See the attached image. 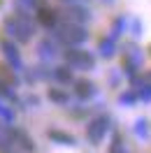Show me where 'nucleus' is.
Here are the masks:
<instances>
[{"label": "nucleus", "instance_id": "3", "mask_svg": "<svg viewBox=\"0 0 151 153\" xmlns=\"http://www.w3.org/2000/svg\"><path fill=\"white\" fill-rule=\"evenodd\" d=\"M88 39V30L84 26H75V23H65L61 30V42L65 47H79Z\"/></svg>", "mask_w": 151, "mask_h": 153}, {"label": "nucleus", "instance_id": "7", "mask_svg": "<svg viewBox=\"0 0 151 153\" xmlns=\"http://www.w3.org/2000/svg\"><path fill=\"white\" fill-rule=\"evenodd\" d=\"M37 19H40L42 26L54 28L58 23V14H56V10H51V7H37Z\"/></svg>", "mask_w": 151, "mask_h": 153}, {"label": "nucleus", "instance_id": "4", "mask_svg": "<svg viewBox=\"0 0 151 153\" xmlns=\"http://www.w3.org/2000/svg\"><path fill=\"white\" fill-rule=\"evenodd\" d=\"M107 128H109V118H95L93 123L88 125V139L98 144L102 139V134L107 132Z\"/></svg>", "mask_w": 151, "mask_h": 153}, {"label": "nucleus", "instance_id": "5", "mask_svg": "<svg viewBox=\"0 0 151 153\" xmlns=\"http://www.w3.org/2000/svg\"><path fill=\"white\" fill-rule=\"evenodd\" d=\"M88 19H91V14H88V10H84V7H70V10L65 12V23L84 26Z\"/></svg>", "mask_w": 151, "mask_h": 153}, {"label": "nucleus", "instance_id": "13", "mask_svg": "<svg viewBox=\"0 0 151 153\" xmlns=\"http://www.w3.org/2000/svg\"><path fill=\"white\" fill-rule=\"evenodd\" d=\"M54 139H61V144H72V137L70 134H58V132H51Z\"/></svg>", "mask_w": 151, "mask_h": 153}, {"label": "nucleus", "instance_id": "9", "mask_svg": "<svg viewBox=\"0 0 151 153\" xmlns=\"http://www.w3.org/2000/svg\"><path fill=\"white\" fill-rule=\"evenodd\" d=\"M100 53H102L105 58L114 56V37H107L105 42H100Z\"/></svg>", "mask_w": 151, "mask_h": 153}, {"label": "nucleus", "instance_id": "8", "mask_svg": "<svg viewBox=\"0 0 151 153\" xmlns=\"http://www.w3.org/2000/svg\"><path fill=\"white\" fill-rule=\"evenodd\" d=\"M95 93V86L91 81H77V95L79 97H91Z\"/></svg>", "mask_w": 151, "mask_h": 153}, {"label": "nucleus", "instance_id": "6", "mask_svg": "<svg viewBox=\"0 0 151 153\" xmlns=\"http://www.w3.org/2000/svg\"><path fill=\"white\" fill-rule=\"evenodd\" d=\"M2 53H5V58L10 60V67H14V70H21V67H23L21 53L16 51V47H14L12 42H2Z\"/></svg>", "mask_w": 151, "mask_h": 153}, {"label": "nucleus", "instance_id": "11", "mask_svg": "<svg viewBox=\"0 0 151 153\" xmlns=\"http://www.w3.org/2000/svg\"><path fill=\"white\" fill-rule=\"evenodd\" d=\"M16 137L21 139V146H23V149H28V151H33V139H30V137H26L23 132H16Z\"/></svg>", "mask_w": 151, "mask_h": 153}, {"label": "nucleus", "instance_id": "12", "mask_svg": "<svg viewBox=\"0 0 151 153\" xmlns=\"http://www.w3.org/2000/svg\"><path fill=\"white\" fill-rule=\"evenodd\" d=\"M49 97H51V100H56V102H67V95H65V93H58V91H51Z\"/></svg>", "mask_w": 151, "mask_h": 153}, {"label": "nucleus", "instance_id": "10", "mask_svg": "<svg viewBox=\"0 0 151 153\" xmlns=\"http://www.w3.org/2000/svg\"><path fill=\"white\" fill-rule=\"evenodd\" d=\"M56 79L61 81V84H65V81H70V79H72V72H70V70H65V67H58V70H56Z\"/></svg>", "mask_w": 151, "mask_h": 153}, {"label": "nucleus", "instance_id": "2", "mask_svg": "<svg viewBox=\"0 0 151 153\" xmlns=\"http://www.w3.org/2000/svg\"><path fill=\"white\" fill-rule=\"evenodd\" d=\"M65 63L70 65V70H91V67L95 65V58H93V53H88V51H84V49L67 47Z\"/></svg>", "mask_w": 151, "mask_h": 153}, {"label": "nucleus", "instance_id": "1", "mask_svg": "<svg viewBox=\"0 0 151 153\" xmlns=\"http://www.w3.org/2000/svg\"><path fill=\"white\" fill-rule=\"evenodd\" d=\"M5 30L16 42H28L33 37V23H30V19L23 12H19V14H14V16H10L5 21Z\"/></svg>", "mask_w": 151, "mask_h": 153}]
</instances>
